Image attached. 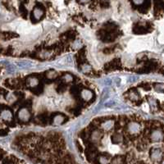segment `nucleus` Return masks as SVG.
I'll return each instance as SVG.
<instances>
[{
    "instance_id": "f257e3e1",
    "label": "nucleus",
    "mask_w": 164,
    "mask_h": 164,
    "mask_svg": "<svg viewBox=\"0 0 164 164\" xmlns=\"http://www.w3.org/2000/svg\"><path fill=\"white\" fill-rule=\"evenodd\" d=\"M149 156H150V159L154 162H160L162 160L163 153L162 149L159 148H153L150 149Z\"/></svg>"
},
{
    "instance_id": "f03ea898",
    "label": "nucleus",
    "mask_w": 164,
    "mask_h": 164,
    "mask_svg": "<svg viewBox=\"0 0 164 164\" xmlns=\"http://www.w3.org/2000/svg\"><path fill=\"white\" fill-rule=\"evenodd\" d=\"M149 137L152 142H160L164 139V132L160 129H154L151 131Z\"/></svg>"
},
{
    "instance_id": "7ed1b4c3",
    "label": "nucleus",
    "mask_w": 164,
    "mask_h": 164,
    "mask_svg": "<svg viewBox=\"0 0 164 164\" xmlns=\"http://www.w3.org/2000/svg\"><path fill=\"white\" fill-rule=\"evenodd\" d=\"M17 117L22 122H26L30 118V112L26 108H21L17 112Z\"/></svg>"
},
{
    "instance_id": "20e7f679",
    "label": "nucleus",
    "mask_w": 164,
    "mask_h": 164,
    "mask_svg": "<svg viewBox=\"0 0 164 164\" xmlns=\"http://www.w3.org/2000/svg\"><path fill=\"white\" fill-rule=\"evenodd\" d=\"M139 131H140V125L137 121H131L127 125V131L131 135L138 134Z\"/></svg>"
},
{
    "instance_id": "39448f33",
    "label": "nucleus",
    "mask_w": 164,
    "mask_h": 164,
    "mask_svg": "<svg viewBox=\"0 0 164 164\" xmlns=\"http://www.w3.org/2000/svg\"><path fill=\"white\" fill-rule=\"evenodd\" d=\"M0 117L5 121H11L12 120H13V115L10 109L5 108V109H3V110H2L1 113H0Z\"/></svg>"
},
{
    "instance_id": "423d86ee",
    "label": "nucleus",
    "mask_w": 164,
    "mask_h": 164,
    "mask_svg": "<svg viewBox=\"0 0 164 164\" xmlns=\"http://www.w3.org/2000/svg\"><path fill=\"white\" fill-rule=\"evenodd\" d=\"M81 99L84 101H89L93 99L94 93L90 89H84L81 92Z\"/></svg>"
},
{
    "instance_id": "0eeeda50",
    "label": "nucleus",
    "mask_w": 164,
    "mask_h": 164,
    "mask_svg": "<svg viewBox=\"0 0 164 164\" xmlns=\"http://www.w3.org/2000/svg\"><path fill=\"white\" fill-rule=\"evenodd\" d=\"M113 126H114V121L113 120H108V121H104V122L101 124L100 126L104 131H109L113 128Z\"/></svg>"
},
{
    "instance_id": "6e6552de",
    "label": "nucleus",
    "mask_w": 164,
    "mask_h": 164,
    "mask_svg": "<svg viewBox=\"0 0 164 164\" xmlns=\"http://www.w3.org/2000/svg\"><path fill=\"white\" fill-rule=\"evenodd\" d=\"M66 118L63 114H57L53 118V124L54 126H60L64 122Z\"/></svg>"
},
{
    "instance_id": "1a4fd4ad",
    "label": "nucleus",
    "mask_w": 164,
    "mask_h": 164,
    "mask_svg": "<svg viewBox=\"0 0 164 164\" xmlns=\"http://www.w3.org/2000/svg\"><path fill=\"white\" fill-rule=\"evenodd\" d=\"M111 157L108 154H102L98 157L99 164H110Z\"/></svg>"
},
{
    "instance_id": "9d476101",
    "label": "nucleus",
    "mask_w": 164,
    "mask_h": 164,
    "mask_svg": "<svg viewBox=\"0 0 164 164\" xmlns=\"http://www.w3.org/2000/svg\"><path fill=\"white\" fill-rule=\"evenodd\" d=\"M39 83V79L37 77H35V76H30L28 79H27V84H28V86L30 87H36V86H38V84Z\"/></svg>"
},
{
    "instance_id": "9b49d317",
    "label": "nucleus",
    "mask_w": 164,
    "mask_h": 164,
    "mask_svg": "<svg viewBox=\"0 0 164 164\" xmlns=\"http://www.w3.org/2000/svg\"><path fill=\"white\" fill-rule=\"evenodd\" d=\"M44 15V11L43 9H41L40 8H35L33 10V16L35 20H39L41 19V17Z\"/></svg>"
},
{
    "instance_id": "f8f14e48",
    "label": "nucleus",
    "mask_w": 164,
    "mask_h": 164,
    "mask_svg": "<svg viewBox=\"0 0 164 164\" xmlns=\"http://www.w3.org/2000/svg\"><path fill=\"white\" fill-rule=\"evenodd\" d=\"M102 137V134H101V131H99V130H94L92 134L90 135V139L91 140L94 141V142H98L99 139H101Z\"/></svg>"
},
{
    "instance_id": "ddd939ff",
    "label": "nucleus",
    "mask_w": 164,
    "mask_h": 164,
    "mask_svg": "<svg viewBox=\"0 0 164 164\" xmlns=\"http://www.w3.org/2000/svg\"><path fill=\"white\" fill-rule=\"evenodd\" d=\"M125 163V157L123 156H116L111 159L110 164H124Z\"/></svg>"
},
{
    "instance_id": "4468645a",
    "label": "nucleus",
    "mask_w": 164,
    "mask_h": 164,
    "mask_svg": "<svg viewBox=\"0 0 164 164\" xmlns=\"http://www.w3.org/2000/svg\"><path fill=\"white\" fill-rule=\"evenodd\" d=\"M122 140H123V136L121 134H116L112 135V141L113 144H120L122 142Z\"/></svg>"
},
{
    "instance_id": "2eb2a0df",
    "label": "nucleus",
    "mask_w": 164,
    "mask_h": 164,
    "mask_svg": "<svg viewBox=\"0 0 164 164\" xmlns=\"http://www.w3.org/2000/svg\"><path fill=\"white\" fill-rule=\"evenodd\" d=\"M46 76H47V77H48V79H54V78H56V77L58 76V73H57V72H56L55 71L51 70V71H48L47 72Z\"/></svg>"
},
{
    "instance_id": "dca6fc26",
    "label": "nucleus",
    "mask_w": 164,
    "mask_h": 164,
    "mask_svg": "<svg viewBox=\"0 0 164 164\" xmlns=\"http://www.w3.org/2000/svg\"><path fill=\"white\" fill-rule=\"evenodd\" d=\"M63 79L64 81L67 82V83H70V82H71L72 81H73V76L69 74V73H66V74H65L63 76Z\"/></svg>"
},
{
    "instance_id": "f3484780",
    "label": "nucleus",
    "mask_w": 164,
    "mask_h": 164,
    "mask_svg": "<svg viewBox=\"0 0 164 164\" xmlns=\"http://www.w3.org/2000/svg\"><path fill=\"white\" fill-rule=\"evenodd\" d=\"M154 89L159 91V92H163L164 91V84H161V83H157L154 84Z\"/></svg>"
},
{
    "instance_id": "a211bd4d",
    "label": "nucleus",
    "mask_w": 164,
    "mask_h": 164,
    "mask_svg": "<svg viewBox=\"0 0 164 164\" xmlns=\"http://www.w3.org/2000/svg\"><path fill=\"white\" fill-rule=\"evenodd\" d=\"M81 69H82V71H84V72H88V71H89L90 70H91V67L89 66V65H87V64H86V65H84L82 67H81Z\"/></svg>"
},
{
    "instance_id": "6ab92c4d",
    "label": "nucleus",
    "mask_w": 164,
    "mask_h": 164,
    "mask_svg": "<svg viewBox=\"0 0 164 164\" xmlns=\"http://www.w3.org/2000/svg\"><path fill=\"white\" fill-rule=\"evenodd\" d=\"M144 0H133V3L135 5H141L144 3Z\"/></svg>"
},
{
    "instance_id": "aec40b11",
    "label": "nucleus",
    "mask_w": 164,
    "mask_h": 164,
    "mask_svg": "<svg viewBox=\"0 0 164 164\" xmlns=\"http://www.w3.org/2000/svg\"><path fill=\"white\" fill-rule=\"evenodd\" d=\"M131 99H133V100H137L138 99V95L135 93H132L131 94Z\"/></svg>"
},
{
    "instance_id": "412c9836",
    "label": "nucleus",
    "mask_w": 164,
    "mask_h": 164,
    "mask_svg": "<svg viewBox=\"0 0 164 164\" xmlns=\"http://www.w3.org/2000/svg\"><path fill=\"white\" fill-rule=\"evenodd\" d=\"M7 99H8V101H11V100H14L15 99V96L13 95V94H9L8 96H7Z\"/></svg>"
},
{
    "instance_id": "4be33fe9",
    "label": "nucleus",
    "mask_w": 164,
    "mask_h": 164,
    "mask_svg": "<svg viewBox=\"0 0 164 164\" xmlns=\"http://www.w3.org/2000/svg\"><path fill=\"white\" fill-rule=\"evenodd\" d=\"M80 1H81V3H86V2H89V0H80Z\"/></svg>"
},
{
    "instance_id": "5701e85b",
    "label": "nucleus",
    "mask_w": 164,
    "mask_h": 164,
    "mask_svg": "<svg viewBox=\"0 0 164 164\" xmlns=\"http://www.w3.org/2000/svg\"><path fill=\"white\" fill-rule=\"evenodd\" d=\"M1 157H2V150L0 149V159H1Z\"/></svg>"
},
{
    "instance_id": "b1692460",
    "label": "nucleus",
    "mask_w": 164,
    "mask_h": 164,
    "mask_svg": "<svg viewBox=\"0 0 164 164\" xmlns=\"http://www.w3.org/2000/svg\"><path fill=\"white\" fill-rule=\"evenodd\" d=\"M161 164H164V159H163V160H162V162H161Z\"/></svg>"
},
{
    "instance_id": "393cba45",
    "label": "nucleus",
    "mask_w": 164,
    "mask_h": 164,
    "mask_svg": "<svg viewBox=\"0 0 164 164\" xmlns=\"http://www.w3.org/2000/svg\"><path fill=\"white\" fill-rule=\"evenodd\" d=\"M162 2H163V3H164V0H162Z\"/></svg>"
},
{
    "instance_id": "a878e982",
    "label": "nucleus",
    "mask_w": 164,
    "mask_h": 164,
    "mask_svg": "<svg viewBox=\"0 0 164 164\" xmlns=\"http://www.w3.org/2000/svg\"><path fill=\"white\" fill-rule=\"evenodd\" d=\"M7 164H9V163H7Z\"/></svg>"
}]
</instances>
